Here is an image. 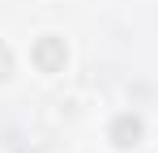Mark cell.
<instances>
[{
    "instance_id": "cell-1",
    "label": "cell",
    "mask_w": 158,
    "mask_h": 153,
    "mask_svg": "<svg viewBox=\"0 0 158 153\" xmlns=\"http://www.w3.org/2000/svg\"><path fill=\"white\" fill-rule=\"evenodd\" d=\"M111 136H115V145H137V136H141V124H137L132 115H124V119L115 124V132H111Z\"/></svg>"
},
{
    "instance_id": "cell-2",
    "label": "cell",
    "mask_w": 158,
    "mask_h": 153,
    "mask_svg": "<svg viewBox=\"0 0 158 153\" xmlns=\"http://www.w3.org/2000/svg\"><path fill=\"white\" fill-rule=\"evenodd\" d=\"M39 60H43V68H56V60H60L56 43H43V47H39Z\"/></svg>"
}]
</instances>
